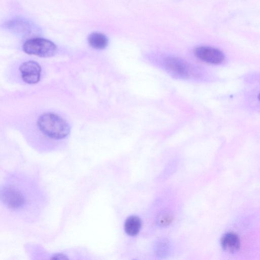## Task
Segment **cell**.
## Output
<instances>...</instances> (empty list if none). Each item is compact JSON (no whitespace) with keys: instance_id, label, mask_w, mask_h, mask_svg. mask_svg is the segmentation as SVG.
Returning a JSON list of instances; mask_svg holds the SVG:
<instances>
[{"instance_id":"6","label":"cell","mask_w":260,"mask_h":260,"mask_svg":"<svg viewBox=\"0 0 260 260\" xmlns=\"http://www.w3.org/2000/svg\"><path fill=\"white\" fill-rule=\"evenodd\" d=\"M220 243L223 249L229 253H235L240 247V241L238 236L234 233L224 234L221 238Z\"/></svg>"},{"instance_id":"7","label":"cell","mask_w":260,"mask_h":260,"mask_svg":"<svg viewBox=\"0 0 260 260\" xmlns=\"http://www.w3.org/2000/svg\"><path fill=\"white\" fill-rule=\"evenodd\" d=\"M124 227L127 235L136 236L139 233L141 227V220L136 216H129L126 219Z\"/></svg>"},{"instance_id":"2","label":"cell","mask_w":260,"mask_h":260,"mask_svg":"<svg viewBox=\"0 0 260 260\" xmlns=\"http://www.w3.org/2000/svg\"><path fill=\"white\" fill-rule=\"evenodd\" d=\"M23 50L28 54L48 57L55 54L57 47L48 40L36 38L26 41L23 44Z\"/></svg>"},{"instance_id":"8","label":"cell","mask_w":260,"mask_h":260,"mask_svg":"<svg viewBox=\"0 0 260 260\" xmlns=\"http://www.w3.org/2000/svg\"><path fill=\"white\" fill-rule=\"evenodd\" d=\"M88 43L91 47L96 49H103L108 45V39L100 32H92L88 37Z\"/></svg>"},{"instance_id":"4","label":"cell","mask_w":260,"mask_h":260,"mask_svg":"<svg viewBox=\"0 0 260 260\" xmlns=\"http://www.w3.org/2000/svg\"><path fill=\"white\" fill-rule=\"evenodd\" d=\"M22 80L28 84L38 83L41 77V68L36 61L29 60L21 64L19 68Z\"/></svg>"},{"instance_id":"5","label":"cell","mask_w":260,"mask_h":260,"mask_svg":"<svg viewBox=\"0 0 260 260\" xmlns=\"http://www.w3.org/2000/svg\"><path fill=\"white\" fill-rule=\"evenodd\" d=\"M167 70L172 74L182 78H186L189 75V67L183 60L176 57H168L165 60Z\"/></svg>"},{"instance_id":"10","label":"cell","mask_w":260,"mask_h":260,"mask_svg":"<svg viewBox=\"0 0 260 260\" xmlns=\"http://www.w3.org/2000/svg\"><path fill=\"white\" fill-rule=\"evenodd\" d=\"M257 99L260 101V93L257 95Z\"/></svg>"},{"instance_id":"3","label":"cell","mask_w":260,"mask_h":260,"mask_svg":"<svg viewBox=\"0 0 260 260\" xmlns=\"http://www.w3.org/2000/svg\"><path fill=\"white\" fill-rule=\"evenodd\" d=\"M195 55L200 60L213 64L222 63L225 56L223 53L216 48L209 46H200L194 51Z\"/></svg>"},{"instance_id":"1","label":"cell","mask_w":260,"mask_h":260,"mask_svg":"<svg viewBox=\"0 0 260 260\" xmlns=\"http://www.w3.org/2000/svg\"><path fill=\"white\" fill-rule=\"evenodd\" d=\"M38 126L42 133L48 138L60 140L66 138L70 132L68 123L59 115L46 113L40 116Z\"/></svg>"},{"instance_id":"9","label":"cell","mask_w":260,"mask_h":260,"mask_svg":"<svg viewBox=\"0 0 260 260\" xmlns=\"http://www.w3.org/2000/svg\"><path fill=\"white\" fill-rule=\"evenodd\" d=\"M159 220V223L161 224L165 225L166 224H168L171 222V218L168 216V215H166V217L162 216L161 218Z\"/></svg>"}]
</instances>
